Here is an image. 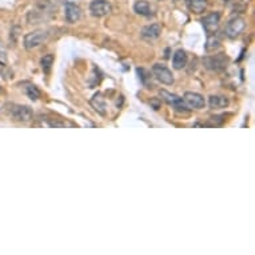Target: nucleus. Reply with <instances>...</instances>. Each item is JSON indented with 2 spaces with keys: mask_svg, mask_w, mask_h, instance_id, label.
Returning a JSON list of instances; mask_svg holds the SVG:
<instances>
[{
  "mask_svg": "<svg viewBox=\"0 0 255 255\" xmlns=\"http://www.w3.org/2000/svg\"><path fill=\"white\" fill-rule=\"evenodd\" d=\"M188 8L191 9L194 13H202L205 12L207 5H209V0H187Z\"/></svg>",
  "mask_w": 255,
  "mask_h": 255,
  "instance_id": "16",
  "label": "nucleus"
},
{
  "mask_svg": "<svg viewBox=\"0 0 255 255\" xmlns=\"http://www.w3.org/2000/svg\"><path fill=\"white\" fill-rule=\"evenodd\" d=\"M205 67L211 70V71L219 72L223 71L225 68L227 67V63H229V58H227L225 54H217V55H211V56H207L205 58Z\"/></svg>",
  "mask_w": 255,
  "mask_h": 255,
  "instance_id": "4",
  "label": "nucleus"
},
{
  "mask_svg": "<svg viewBox=\"0 0 255 255\" xmlns=\"http://www.w3.org/2000/svg\"><path fill=\"white\" fill-rule=\"evenodd\" d=\"M52 63H54V56H52L51 54L46 55V56L42 59V68H43V71L46 72V74L50 72L51 67H52Z\"/></svg>",
  "mask_w": 255,
  "mask_h": 255,
  "instance_id": "21",
  "label": "nucleus"
},
{
  "mask_svg": "<svg viewBox=\"0 0 255 255\" xmlns=\"http://www.w3.org/2000/svg\"><path fill=\"white\" fill-rule=\"evenodd\" d=\"M51 11H52V7H51L50 1H47V0L39 1L36 7L28 13V23L34 24V23H38L40 20H46L47 17L52 13Z\"/></svg>",
  "mask_w": 255,
  "mask_h": 255,
  "instance_id": "1",
  "label": "nucleus"
},
{
  "mask_svg": "<svg viewBox=\"0 0 255 255\" xmlns=\"http://www.w3.org/2000/svg\"><path fill=\"white\" fill-rule=\"evenodd\" d=\"M47 38H48V34L43 29H38V31H34V32H29L24 36V47L25 50H34V48H38L46 42Z\"/></svg>",
  "mask_w": 255,
  "mask_h": 255,
  "instance_id": "3",
  "label": "nucleus"
},
{
  "mask_svg": "<svg viewBox=\"0 0 255 255\" xmlns=\"http://www.w3.org/2000/svg\"><path fill=\"white\" fill-rule=\"evenodd\" d=\"M209 105L211 109H226L229 106V99L223 95H213L210 97Z\"/></svg>",
  "mask_w": 255,
  "mask_h": 255,
  "instance_id": "17",
  "label": "nucleus"
},
{
  "mask_svg": "<svg viewBox=\"0 0 255 255\" xmlns=\"http://www.w3.org/2000/svg\"><path fill=\"white\" fill-rule=\"evenodd\" d=\"M8 71V60H7V54L5 51L0 47V74L5 75V72Z\"/></svg>",
  "mask_w": 255,
  "mask_h": 255,
  "instance_id": "19",
  "label": "nucleus"
},
{
  "mask_svg": "<svg viewBox=\"0 0 255 255\" xmlns=\"http://www.w3.org/2000/svg\"><path fill=\"white\" fill-rule=\"evenodd\" d=\"M25 94L28 95L31 101H38L39 97H40V91L38 90V87L32 86V84H29L28 87H25Z\"/></svg>",
  "mask_w": 255,
  "mask_h": 255,
  "instance_id": "20",
  "label": "nucleus"
},
{
  "mask_svg": "<svg viewBox=\"0 0 255 255\" xmlns=\"http://www.w3.org/2000/svg\"><path fill=\"white\" fill-rule=\"evenodd\" d=\"M113 11V5L109 0H92L90 4V12L97 17H103L110 15Z\"/></svg>",
  "mask_w": 255,
  "mask_h": 255,
  "instance_id": "7",
  "label": "nucleus"
},
{
  "mask_svg": "<svg viewBox=\"0 0 255 255\" xmlns=\"http://www.w3.org/2000/svg\"><path fill=\"white\" fill-rule=\"evenodd\" d=\"M183 101L188 109L199 110L203 109L206 106L205 98L202 97L201 94H197V92H186L183 97Z\"/></svg>",
  "mask_w": 255,
  "mask_h": 255,
  "instance_id": "9",
  "label": "nucleus"
},
{
  "mask_svg": "<svg viewBox=\"0 0 255 255\" xmlns=\"http://www.w3.org/2000/svg\"><path fill=\"white\" fill-rule=\"evenodd\" d=\"M221 44V39L217 35V32L213 35H209V40H207V44H206V50L207 51H213L215 48H218Z\"/></svg>",
  "mask_w": 255,
  "mask_h": 255,
  "instance_id": "18",
  "label": "nucleus"
},
{
  "mask_svg": "<svg viewBox=\"0 0 255 255\" xmlns=\"http://www.w3.org/2000/svg\"><path fill=\"white\" fill-rule=\"evenodd\" d=\"M64 16L68 23H75L82 16V11L78 4H75L74 1H67L64 5Z\"/></svg>",
  "mask_w": 255,
  "mask_h": 255,
  "instance_id": "11",
  "label": "nucleus"
},
{
  "mask_svg": "<svg viewBox=\"0 0 255 255\" xmlns=\"http://www.w3.org/2000/svg\"><path fill=\"white\" fill-rule=\"evenodd\" d=\"M152 75H154L160 83L166 84V86H171V84L174 83L172 72L170 71L164 64H160V63H156V64L152 66Z\"/></svg>",
  "mask_w": 255,
  "mask_h": 255,
  "instance_id": "8",
  "label": "nucleus"
},
{
  "mask_svg": "<svg viewBox=\"0 0 255 255\" xmlns=\"http://www.w3.org/2000/svg\"><path fill=\"white\" fill-rule=\"evenodd\" d=\"M91 106L95 109L98 114H101L105 117L107 114V103H106L105 98L102 97V94H95L94 98L91 99Z\"/></svg>",
  "mask_w": 255,
  "mask_h": 255,
  "instance_id": "13",
  "label": "nucleus"
},
{
  "mask_svg": "<svg viewBox=\"0 0 255 255\" xmlns=\"http://www.w3.org/2000/svg\"><path fill=\"white\" fill-rule=\"evenodd\" d=\"M246 27V21L241 16H235L227 21L226 28H225V34L227 38L235 39L237 36L242 34V31Z\"/></svg>",
  "mask_w": 255,
  "mask_h": 255,
  "instance_id": "5",
  "label": "nucleus"
},
{
  "mask_svg": "<svg viewBox=\"0 0 255 255\" xmlns=\"http://www.w3.org/2000/svg\"><path fill=\"white\" fill-rule=\"evenodd\" d=\"M162 32V27L158 23H152V24H148L146 27H143L142 32V38L144 40H155V39L159 38V35Z\"/></svg>",
  "mask_w": 255,
  "mask_h": 255,
  "instance_id": "12",
  "label": "nucleus"
},
{
  "mask_svg": "<svg viewBox=\"0 0 255 255\" xmlns=\"http://www.w3.org/2000/svg\"><path fill=\"white\" fill-rule=\"evenodd\" d=\"M134 11L138 15H142V16H151L152 15V8H151L150 3L146 1V0H138V1H135Z\"/></svg>",
  "mask_w": 255,
  "mask_h": 255,
  "instance_id": "14",
  "label": "nucleus"
},
{
  "mask_svg": "<svg viewBox=\"0 0 255 255\" xmlns=\"http://www.w3.org/2000/svg\"><path fill=\"white\" fill-rule=\"evenodd\" d=\"M186 63H187V54H186V51H175V54L172 56V66H174V68L175 70H180V68H183L186 66Z\"/></svg>",
  "mask_w": 255,
  "mask_h": 255,
  "instance_id": "15",
  "label": "nucleus"
},
{
  "mask_svg": "<svg viewBox=\"0 0 255 255\" xmlns=\"http://www.w3.org/2000/svg\"><path fill=\"white\" fill-rule=\"evenodd\" d=\"M9 117L12 118V121L21 122V123H29L34 119V114L32 110L27 107V106L21 105H11L9 109H7Z\"/></svg>",
  "mask_w": 255,
  "mask_h": 255,
  "instance_id": "2",
  "label": "nucleus"
},
{
  "mask_svg": "<svg viewBox=\"0 0 255 255\" xmlns=\"http://www.w3.org/2000/svg\"><path fill=\"white\" fill-rule=\"evenodd\" d=\"M219 21H221V13L219 12H211L209 13L207 16L202 20L203 23V27H205V31L207 32V35H213L218 31V27H219Z\"/></svg>",
  "mask_w": 255,
  "mask_h": 255,
  "instance_id": "10",
  "label": "nucleus"
},
{
  "mask_svg": "<svg viewBox=\"0 0 255 255\" xmlns=\"http://www.w3.org/2000/svg\"><path fill=\"white\" fill-rule=\"evenodd\" d=\"M160 97H162V99H163L166 103H168V105L171 106L172 109L176 110L178 113H188V110L190 109L186 106L183 99L178 97V95H175V94H171V92L166 91V90H162V91H160Z\"/></svg>",
  "mask_w": 255,
  "mask_h": 255,
  "instance_id": "6",
  "label": "nucleus"
}]
</instances>
